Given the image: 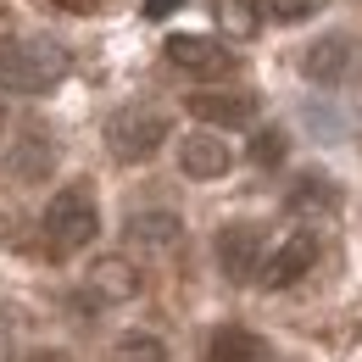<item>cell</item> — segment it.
Returning a JSON list of instances; mask_svg holds the SVG:
<instances>
[{
	"instance_id": "1",
	"label": "cell",
	"mask_w": 362,
	"mask_h": 362,
	"mask_svg": "<svg viewBox=\"0 0 362 362\" xmlns=\"http://www.w3.org/2000/svg\"><path fill=\"white\" fill-rule=\"evenodd\" d=\"M67 78V50L40 34H11L0 40V90L11 95H50Z\"/></svg>"
},
{
	"instance_id": "13",
	"label": "cell",
	"mask_w": 362,
	"mask_h": 362,
	"mask_svg": "<svg viewBox=\"0 0 362 362\" xmlns=\"http://www.w3.org/2000/svg\"><path fill=\"white\" fill-rule=\"evenodd\" d=\"M206 362H262V340L251 329H240V323H223L206 340Z\"/></svg>"
},
{
	"instance_id": "14",
	"label": "cell",
	"mask_w": 362,
	"mask_h": 362,
	"mask_svg": "<svg viewBox=\"0 0 362 362\" xmlns=\"http://www.w3.org/2000/svg\"><path fill=\"white\" fill-rule=\"evenodd\" d=\"M50 168H56V145H50L45 134H23V139H17V151H11V173H17L23 184H40Z\"/></svg>"
},
{
	"instance_id": "6",
	"label": "cell",
	"mask_w": 362,
	"mask_h": 362,
	"mask_svg": "<svg viewBox=\"0 0 362 362\" xmlns=\"http://www.w3.org/2000/svg\"><path fill=\"white\" fill-rule=\"evenodd\" d=\"M179 240H184V223L168 206H145L123 223V245L139 251V257H168V251H179Z\"/></svg>"
},
{
	"instance_id": "2",
	"label": "cell",
	"mask_w": 362,
	"mask_h": 362,
	"mask_svg": "<svg viewBox=\"0 0 362 362\" xmlns=\"http://www.w3.org/2000/svg\"><path fill=\"white\" fill-rule=\"evenodd\" d=\"M100 234V212H95V189L90 184H67L56 189L45 206V240L50 251H84Z\"/></svg>"
},
{
	"instance_id": "12",
	"label": "cell",
	"mask_w": 362,
	"mask_h": 362,
	"mask_svg": "<svg viewBox=\"0 0 362 362\" xmlns=\"http://www.w3.org/2000/svg\"><path fill=\"white\" fill-rule=\"evenodd\" d=\"M284 206L301 212V218H317V212H334L340 206V189L323 179V173H296L290 189H284Z\"/></svg>"
},
{
	"instance_id": "21",
	"label": "cell",
	"mask_w": 362,
	"mask_h": 362,
	"mask_svg": "<svg viewBox=\"0 0 362 362\" xmlns=\"http://www.w3.org/2000/svg\"><path fill=\"white\" fill-rule=\"evenodd\" d=\"M28 362H73V357H62V351H40V357H28Z\"/></svg>"
},
{
	"instance_id": "19",
	"label": "cell",
	"mask_w": 362,
	"mask_h": 362,
	"mask_svg": "<svg viewBox=\"0 0 362 362\" xmlns=\"http://www.w3.org/2000/svg\"><path fill=\"white\" fill-rule=\"evenodd\" d=\"M11 340H17V329H11V317L0 313V362L11 357Z\"/></svg>"
},
{
	"instance_id": "18",
	"label": "cell",
	"mask_w": 362,
	"mask_h": 362,
	"mask_svg": "<svg viewBox=\"0 0 362 362\" xmlns=\"http://www.w3.org/2000/svg\"><path fill=\"white\" fill-rule=\"evenodd\" d=\"M251 162H257V168H279V162H284V134H279V129H262V134L251 139Z\"/></svg>"
},
{
	"instance_id": "17",
	"label": "cell",
	"mask_w": 362,
	"mask_h": 362,
	"mask_svg": "<svg viewBox=\"0 0 362 362\" xmlns=\"http://www.w3.org/2000/svg\"><path fill=\"white\" fill-rule=\"evenodd\" d=\"M262 11L279 17V23H307V17L323 11V0H262Z\"/></svg>"
},
{
	"instance_id": "4",
	"label": "cell",
	"mask_w": 362,
	"mask_h": 362,
	"mask_svg": "<svg viewBox=\"0 0 362 362\" xmlns=\"http://www.w3.org/2000/svg\"><path fill=\"white\" fill-rule=\"evenodd\" d=\"M317 234L313 228H296L290 240H279L268 257H262V268H257V279H262V290H290V284H301L307 273H313L317 262Z\"/></svg>"
},
{
	"instance_id": "16",
	"label": "cell",
	"mask_w": 362,
	"mask_h": 362,
	"mask_svg": "<svg viewBox=\"0 0 362 362\" xmlns=\"http://www.w3.org/2000/svg\"><path fill=\"white\" fill-rule=\"evenodd\" d=\"M218 23L234 40H251L262 28V0H218Z\"/></svg>"
},
{
	"instance_id": "5",
	"label": "cell",
	"mask_w": 362,
	"mask_h": 362,
	"mask_svg": "<svg viewBox=\"0 0 362 362\" xmlns=\"http://www.w3.org/2000/svg\"><path fill=\"white\" fill-rule=\"evenodd\" d=\"M212 251H218V268H223V279H234V284L257 279L262 257H268V251H262V228H257V223H228V228H218Z\"/></svg>"
},
{
	"instance_id": "10",
	"label": "cell",
	"mask_w": 362,
	"mask_h": 362,
	"mask_svg": "<svg viewBox=\"0 0 362 362\" xmlns=\"http://www.w3.org/2000/svg\"><path fill=\"white\" fill-rule=\"evenodd\" d=\"M351 56H357L351 34H323V40H313V45L301 50V78L329 90V84H340L351 73Z\"/></svg>"
},
{
	"instance_id": "9",
	"label": "cell",
	"mask_w": 362,
	"mask_h": 362,
	"mask_svg": "<svg viewBox=\"0 0 362 362\" xmlns=\"http://www.w3.org/2000/svg\"><path fill=\"white\" fill-rule=\"evenodd\" d=\"M189 117H201L206 129H245L257 117V95H240V90H195L189 100Z\"/></svg>"
},
{
	"instance_id": "15",
	"label": "cell",
	"mask_w": 362,
	"mask_h": 362,
	"mask_svg": "<svg viewBox=\"0 0 362 362\" xmlns=\"http://www.w3.org/2000/svg\"><path fill=\"white\" fill-rule=\"evenodd\" d=\"M106 362H168V340L151 334V329H123L112 340V357Z\"/></svg>"
},
{
	"instance_id": "8",
	"label": "cell",
	"mask_w": 362,
	"mask_h": 362,
	"mask_svg": "<svg viewBox=\"0 0 362 362\" xmlns=\"http://www.w3.org/2000/svg\"><path fill=\"white\" fill-rule=\"evenodd\" d=\"M168 62L179 73H195V78H223V73H234V50L206 40V34H173L168 40Z\"/></svg>"
},
{
	"instance_id": "3",
	"label": "cell",
	"mask_w": 362,
	"mask_h": 362,
	"mask_svg": "<svg viewBox=\"0 0 362 362\" xmlns=\"http://www.w3.org/2000/svg\"><path fill=\"white\" fill-rule=\"evenodd\" d=\"M162 139H168V117L145 100H129L106 117V151L117 162H151L162 151Z\"/></svg>"
},
{
	"instance_id": "20",
	"label": "cell",
	"mask_w": 362,
	"mask_h": 362,
	"mask_svg": "<svg viewBox=\"0 0 362 362\" xmlns=\"http://www.w3.org/2000/svg\"><path fill=\"white\" fill-rule=\"evenodd\" d=\"M173 6H179V0H145V17H168Z\"/></svg>"
},
{
	"instance_id": "11",
	"label": "cell",
	"mask_w": 362,
	"mask_h": 362,
	"mask_svg": "<svg viewBox=\"0 0 362 362\" xmlns=\"http://www.w3.org/2000/svg\"><path fill=\"white\" fill-rule=\"evenodd\" d=\"M84 290H90L100 307H123V301H134L139 290H145V279H139V268L129 257H100L90 268V279H84Z\"/></svg>"
},
{
	"instance_id": "7",
	"label": "cell",
	"mask_w": 362,
	"mask_h": 362,
	"mask_svg": "<svg viewBox=\"0 0 362 362\" xmlns=\"http://www.w3.org/2000/svg\"><path fill=\"white\" fill-rule=\"evenodd\" d=\"M228 168H234V151L223 145L218 129H195V134L179 139V173H184V179L212 184V179H223Z\"/></svg>"
}]
</instances>
